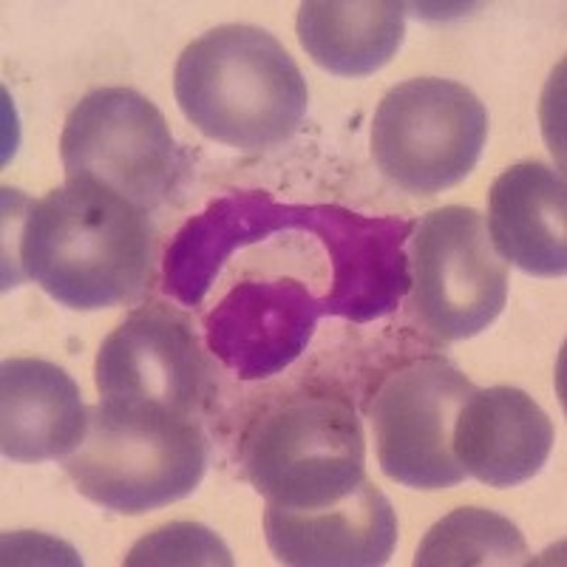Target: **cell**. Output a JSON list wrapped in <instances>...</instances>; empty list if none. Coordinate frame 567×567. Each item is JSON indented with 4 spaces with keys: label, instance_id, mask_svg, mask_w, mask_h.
I'll return each instance as SVG.
<instances>
[{
    "label": "cell",
    "instance_id": "obj_13",
    "mask_svg": "<svg viewBox=\"0 0 567 567\" xmlns=\"http://www.w3.org/2000/svg\"><path fill=\"white\" fill-rule=\"evenodd\" d=\"M89 429L83 394L65 369L40 358L0 367V449L14 463H45L78 452Z\"/></svg>",
    "mask_w": 567,
    "mask_h": 567
},
{
    "label": "cell",
    "instance_id": "obj_6",
    "mask_svg": "<svg viewBox=\"0 0 567 567\" xmlns=\"http://www.w3.org/2000/svg\"><path fill=\"white\" fill-rule=\"evenodd\" d=\"M412 316L437 341H465L499 318L508 298V265L494 250L483 213L437 207L409 236Z\"/></svg>",
    "mask_w": 567,
    "mask_h": 567
},
{
    "label": "cell",
    "instance_id": "obj_12",
    "mask_svg": "<svg viewBox=\"0 0 567 567\" xmlns=\"http://www.w3.org/2000/svg\"><path fill=\"white\" fill-rule=\"evenodd\" d=\"M452 449L465 477L514 488L548 463L554 423L523 389H474L454 423Z\"/></svg>",
    "mask_w": 567,
    "mask_h": 567
},
{
    "label": "cell",
    "instance_id": "obj_15",
    "mask_svg": "<svg viewBox=\"0 0 567 567\" xmlns=\"http://www.w3.org/2000/svg\"><path fill=\"white\" fill-rule=\"evenodd\" d=\"M296 29L312 63L338 78H369L403 45L406 7L398 0H310L298 9Z\"/></svg>",
    "mask_w": 567,
    "mask_h": 567
},
{
    "label": "cell",
    "instance_id": "obj_1",
    "mask_svg": "<svg viewBox=\"0 0 567 567\" xmlns=\"http://www.w3.org/2000/svg\"><path fill=\"white\" fill-rule=\"evenodd\" d=\"M148 213L89 179H65L27 202L14 239V267L71 310L136 301L154 276Z\"/></svg>",
    "mask_w": 567,
    "mask_h": 567
},
{
    "label": "cell",
    "instance_id": "obj_14",
    "mask_svg": "<svg viewBox=\"0 0 567 567\" xmlns=\"http://www.w3.org/2000/svg\"><path fill=\"white\" fill-rule=\"evenodd\" d=\"M565 179L545 162H519L496 176L488 194V236L505 265L528 276L567 270Z\"/></svg>",
    "mask_w": 567,
    "mask_h": 567
},
{
    "label": "cell",
    "instance_id": "obj_9",
    "mask_svg": "<svg viewBox=\"0 0 567 567\" xmlns=\"http://www.w3.org/2000/svg\"><path fill=\"white\" fill-rule=\"evenodd\" d=\"M94 374L103 398L156 403L185 417H196L213 394L194 323L165 303L131 312L100 347Z\"/></svg>",
    "mask_w": 567,
    "mask_h": 567
},
{
    "label": "cell",
    "instance_id": "obj_5",
    "mask_svg": "<svg viewBox=\"0 0 567 567\" xmlns=\"http://www.w3.org/2000/svg\"><path fill=\"white\" fill-rule=\"evenodd\" d=\"M488 111L465 85L417 78L394 85L372 123V156L389 182L414 196L443 194L477 168Z\"/></svg>",
    "mask_w": 567,
    "mask_h": 567
},
{
    "label": "cell",
    "instance_id": "obj_8",
    "mask_svg": "<svg viewBox=\"0 0 567 567\" xmlns=\"http://www.w3.org/2000/svg\"><path fill=\"white\" fill-rule=\"evenodd\" d=\"M474 383L445 358H420L400 367L374 394L372 417L378 463L406 488L443 491L465 480L454 457V423Z\"/></svg>",
    "mask_w": 567,
    "mask_h": 567
},
{
    "label": "cell",
    "instance_id": "obj_11",
    "mask_svg": "<svg viewBox=\"0 0 567 567\" xmlns=\"http://www.w3.org/2000/svg\"><path fill=\"white\" fill-rule=\"evenodd\" d=\"M267 545L284 565L374 567L398 545V516L381 488L363 480L352 494L321 508L290 511L267 505Z\"/></svg>",
    "mask_w": 567,
    "mask_h": 567
},
{
    "label": "cell",
    "instance_id": "obj_4",
    "mask_svg": "<svg viewBox=\"0 0 567 567\" xmlns=\"http://www.w3.org/2000/svg\"><path fill=\"white\" fill-rule=\"evenodd\" d=\"M247 483L267 505L321 508L367 480V437L341 394H307L272 409L241 440Z\"/></svg>",
    "mask_w": 567,
    "mask_h": 567
},
{
    "label": "cell",
    "instance_id": "obj_7",
    "mask_svg": "<svg viewBox=\"0 0 567 567\" xmlns=\"http://www.w3.org/2000/svg\"><path fill=\"white\" fill-rule=\"evenodd\" d=\"M65 179L109 187L142 213L179 185L182 151L162 111L131 89H97L65 116L60 136Z\"/></svg>",
    "mask_w": 567,
    "mask_h": 567
},
{
    "label": "cell",
    "instance_id": "obj_17",
    "mask_svg": "<svg viewBox=\"0 0 567 567\" xmlns=\"http://www.w3.org/2000/svg\"><path fill=\"white\" fill-rule=\"evenodd\" d=\"M125 565H233L230 550L205 525L174 523L140 539L125 556Z\"/></svg>",
    "mask_w": 567,
    "mask_h": 567
},
{
    "label": "cell",
    "instance_id": "obj_10",
    "mask_svg": "<svg viewBox=\"0 0 567 567\" xmlns=\"http://www.w3.org/2000/svg\"><path fill=\"white\" fill-rule=\"evenodd\" d=\"M329 316L323 298L298 278L236 284L205 318V341L241 381H261L284 372Z\"/></svg>",
    "mask_w": 567,
    "mask_h": 567
},
{
    "label": "cell",
    "instance_id": "obj_3",
    "mask_svg": "<svg viewBox=\"0 0 567 567\" xmlns=\"http://www.w3.org/2000/svg\"><path fill=\"white\" fill-rule=\"evenodd\" d=\"M207 460L210 443L196 417L103 398L89 406V429L65 457V474L94 505L136 516L194 494Z\"/></svg>",
    "mask_w": 567,
    "mask_h": 567
},
{
    "label": "cell",
    "instance_id": "obj_2",
    "mask_svg": "<svg viewBox=\"0 0 567 567\" xmlns=\"http://www.w3.org/2000/svg\"><path fill=\"white\" fill-rule=\"evenodd\" d=\"M182 114L207 140L258 154L301 128L310 89L270 32L227 23L185 45L174 74Z\"/></svg>",
    "mask_w": 567,
    "mask_h": 567
},
{
    "label": "cell",
    "instance_id": "obj_16",
    "mask_svg": "<svg viewBox=\"0 0 567 567\" xmlns=\"http://www.w3.org/2000/svg\"><path fill=\"white\" fill-rule=\"evenodd\" d=\"M417 567H514L530 565L525 536L511 519L485 508H457L420 542Z\"/></svg>",
    "mask_w": 567,
    "mask_h": 567
}]
</instances>
